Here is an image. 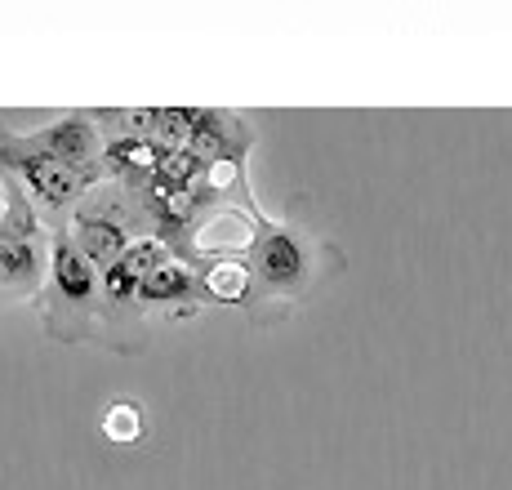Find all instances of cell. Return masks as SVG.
<instances>
[{
	"label": "cell",
	"instance_id": "6da1fadb",
	"mask_svg": "<svg viewBox=\"0 0 512 490\" xmlns=\"http://www.w3.org/2000/svg\"><path fill=\"white\" fill-rule=\"evenodd\" d=\"M36 312L49 339L58 343H85L98 339V317H103V272L81 254L72 232H49V277L36 294Z\"/></svg>",
	"mask_w": 512,
	"mask_h": 490
},
{
	"label": "cell",
	"instance_id": "7a4b0ae2",
	"mask_svg": "<svg viewBox=\"0 0 512 490\" xmlns=\"http://www.w3.org/2000/svg\"><path fill=\"white\" fill-rule=\"evenodd\" d=\"M67 232L81 245L85 259L98 272H107L112 263H121L130 254L134 241L156 237V223L147 214V201L139 188H130V183H94L85 192V201L76 205Z\"/></svg>",
	"mask_w": 512,
	"mask_h": 490
},
{
	"label": "cell",
	"instance_id": "3957f363",
	"mask_svg": "<svg viewBox=\"0 0 512 490\" xmlns=\"http://www.w3.org/2000/svg\"><path fill=\"white\" fill-rule=\"evenodd\" d=\"M0 170H14L23 179V188L36 201V214L49 223V232H63L72 223L76 205L90 192V183L81 174L67 170L63 161H54L41 147H32L23 134H0Z\"/></svg>",
	"mask_w": 512,
	"mask_h": 490
},
{
	"label": "cell",
	"instance_id": "277c9868",
	"mask_svg": "<svg viewBox=\"0 0 512 490\" xmlns=\"http://www.w3.org/2000/svg\"><path fill=\"white\" fill-rule=\"evenodd\" d=\"M321 254H330L321 241H308L299 228H290V223L263 219L259 241H254V254H250L259 294L263 299H303V294L317 286Z\"/></svg>",
	"mask_w": 512,
	"mask_h": 490
},
{
	"label": "cell",
	"instance_id": "5b68a950",
	"mask_svg": "<svg viewBox=\"0 0 512 490\" xmlns=\"http://www.w3.org/2000/svg\"><path fill=\"white\" fill-rule=\"evenodd\" d=\"M49 277V237H41L36 210H23L0 232V299H36Z\"/></svg>",
	"mask_w": 512,
	"mask_h": 490
},
{
	"label": "cell",
	"instance_id": "8992f818",
	"mask_svg": "<svg viewBox=\"0 0 512 490\" xmlns=\"http://www.w3.org/2000/svg\"><path fill=\"white\" fill-rule=\"evenodd\" d=\"M143 277L130 268V259L112 263L103 272V317H98V339L116 352H143L147 343V312H143Z\"/></svg>",
	"mask_w": 512,
	"mask_h": 490
},
{
	"label": "cell",
	"instance_id": "52a82bcc",
	"mask_svg": "<svg viewBox=\"0 0 512 490\" xmlns=\"http://www.w3.org/2000/svg\"><path fill=\"white\" fill-rule=\"evenodd\" d=\"M32 147H41L49 152L54 161H63L67 170H76L85 183H98V165H103V130H98L94 112H67L58 116V121L41 125V130H27L23 134Z\"/></svg>",
	"mask_w": 512,
	"mask_h": 490
},
{
	"label": "cell",
	"instance_id": "ba28073f",
	"mask_svg": "<svg viewBox=\"0 0 512 490\" xmlns=\"http://www.w3.org/2000/svg\"><path fill=\"white\" fill-rule=\"evenodd\" d=\"M139 299H143V312H156V317H192L205 303L201 268L174 254V259H165L161 268H152L143 277Z\"/></svg>",
	"mask_w": 512,
	"mask_h": 490
},
{
	"label": "cell",
	"instance_id": "9c48e42d",
	"mask_svg": "<svg viewBox=\"0 0 512 490\" xmlns=\"http://www.w3.org/2000/svg\"><path fill=\"white\" fill-rule=\"evenodd\" d=\"M201 281H205V299H210V303H241V308H254V299H263L250 259L205 263Z\"/></svg>",
	"mask_w": 512,
	"mask_h": 490
},
{
	"label": "cell",
	"instance_id": "30bf717a",
	"mask_svg": "<svg viewBox=\"0 0 512 490\" xmlns=\"http://www.w3.org/2000/svg\"><path fill=\"white\" fill-rule=\"evenodd\" d=\"M98 433H103L112 446H134V441H143L147 424H143V406L130 397L112 401V406L103 410V419H98Z\"/></svg>",
	"mask_w": 512,
	"mask_h": 490
}]
</instances>
